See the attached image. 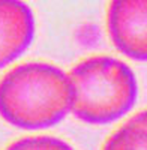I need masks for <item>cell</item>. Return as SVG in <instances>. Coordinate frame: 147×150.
Masks as SVG:
<instances>
[{
	"label": "cell",
	"instance_id": "277c9868",
	"mask_svg": "<svg viewBox=\"0 0 147 150\" xmlns=\"http://www.w3.org/2000/svg\"><path fill=\"white\" fill-rule=\"evenodd\" d=\"M36 23L24 0H0V69L15 62L32 45Z\"/></svg>",
	"mask_w": 147,
	"mask_h": 150
},
{
	"label": "cell",
	"instance_id": "5b68a950",
	"mask_svg": "<svg viewBox=\"0 0 147 150\" xmlns=\"http://www.w3.org/2000/svg\"><path fill=\"white\" fill-rule=\"evenodd\" d=\"M105 149H147V110L131 117L105 143Z\"/></svg>",
	"mask_w": 147,
	"mask_h": 150
},
{
	"label": "cell",
	"instance_id": "6da1fadb",
	"mask_svg": "<svg viewBox=\"0 0 147 150\" xmlns=\"http://www.w3.org/2000/svg\"><path fill=\"white\" fill-rule=\"evenodd\" d=\"M74 101L71 75L51 63H23L0 80V117L24 131L56 126L72 112Z\"/></svg>",
	"mask_w": 147,
	"mask_h": 150
},
{
	"label": "cell",
	"instance_id": "3957f363",
	"mask_svg": "<svg viewBox=\"0 0 147 150\" xmlns=\"http://www.w3.org/2000/svg\"><path fill=\"white\" fill-rule=\"evenodd\" d=\"M107 27L119 53L135 62H147V0H111Z\"/></svg>",
	"mask_w": 147,
	"mask_h": 150
},
{
	"label": "cell",
	"instance_id": "7a4b0ae2",
	"mask_svg": "<svg viewBox=\"0 0 147 150\" xmlns=\"http://www.w3.org/2000/svg\"><path fill=\"white\" fill-rule=\"evenodd\" d=\"M69 75L75 87L72 114L87 125L113 123L137 102L135 74L122 60L95 56L80 62Z\"/></svg>",
	"mask_w": 147,
	"mask_h": 150
},
{
	"label": "cell",
	"instance_id": "8992f818",
	"mask_svg": "<svg viewBox=\"0 0 147 150\" xmlns=\"http://www.w3.org/2000/svg\"><path fill=\"white\" fill-rule=\"evenodd\" d=\"M8 149L11 150H68L72 149L63 140L54 138V137H26L15 143H12Z\"/></svg>",
	"mask_w": 147,
	"mask_h": 150
}]
</instances>
